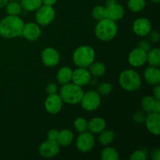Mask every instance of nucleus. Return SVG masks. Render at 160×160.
Returning <instances> with one entry per match:
<instances>
[{"label":"nucleus","mask_w":160,"mask_h":160,"mask_svg":"<svg viewBox=\"0 0 160 160\" xmlns=\"http://www.w3.org/2000/svg\"><path fill=\"white\" fill-rule=\"evenodd\" d=\"M24 23L20 16L7 15L0 20V36L9 39L21 37Z\"/></svg>","instance_id":"1"},{"label":"nucleus","mask_w":160,"mask_h":160,"mask_svg":"<svg viewBox=\"0 0 160 160\" xmlns=\"http://www.w3.org/2000/svg\"><path fill=\"white\" fill-rule=\"evenodd\" d=\"M118 26L117 22L108 18L98 21L95 28V34L98 39L102 42H109L117 37Z\"/></svg>","instance_id":"2"},{"label":"nucleus","mask_w":160,"mask_h":160,"mask_svg":"<svg viewBox=\"0 0 160 160\" xmlns=\"http://www.w3.org/2000/svg\"><path fill=\"white\" fill-rule=\"evenodd\" d=\"M142 84L141 75L134 69L123 70L119 76V84L127 92H135L138 90Z\"/></svg>","instance_id":"3"},{"label":"nucleus","mask_w":160,"mask_h":160,"mask_svg":"<svg viewBox=\"0 0 160 160\" xmlns=\"http://www.w3.org/2000/svg\"><path fill=\"white\" fill-rule=\"evenodd\" d=\"M84 92L82 87L70 82L61 85L58 94L63 102L69 105H77L80 103Z\"/></svg>","instance_id":"4"},{"label":"nucleus","mask_w":160,"mask_h":160,"mask_svg":"<svg viewBox=\"0 0 160 160\" xmlns=\"http://www.w3.org/2000/svg\"><path fill=\"white\" fill-rule=\"evenodd\" d=\"M95 60V51L90 45H81L73 53V62L77 67L88 68Z\"/></svg>","instance_id":"5"},{"label":"nucleus","mask_w":160,"mask_h":160,"mask_svg":"<svg viewBox=\"0 0 160 160\" xmlns=\"http://www.w3.org/2000/svg\"><path fill=\"white\" fill-rule=\"evenodd\" d=\"M102 103L101 95L97 91H88L84 92L82 98L80 101L81 107L87 112H93L99 108Z\"/></svg>","instance_id":"6"},{"label":"nucleus","mask_w":160,"mask_h":160,"mask_svg":"<svg viewBox=\"0 0 160 160\" xmlns=\"http://www.w3.org/2000/svg\"><path fill=\"white\" fill-rule=\"evenodd\" d=\"M56 18V10L53 6L42 4L35 11V21L40 26H47Z\"/></svg>","instance_id":"7"},{"label":"nucleus","mask_w":160,"mask_h":160,"mask_svg":"<svg viewBox=\"0 0 160 160\" xmlns=\"http://www.w3.org/2000/svg\"><path fill=\"white\" fill-rule=\"evenodd\" d=\"M95 145V138L93 134L86 131L80 133L76 139V147L81 152H88L93 149Z\"/></svg>","instance_id":"8"},{"label":"nucleus","mask_w":160,"mask_h":160,"mask_svg":"<svg viewBox=\"0 0 160 160\" xmlns=\"http://www.w3.org/2000/svg\"><path fill=\"white\" fill-rule=\"evenodd\" d=\"M60 145L57 141H44L38 147V153L42 157L45 159H51L57 156L60 152Z\"/></svg>","instance_id":"9"},{"label":"nucleus","mask_w":160,"mask_h":160,"mask_svg":"<svg viewBox=\"0 0 160 160\" xmlns=\"http://www.w3.org/2000/svg\"><path fill=\"white\" fill-rule=\"evenodd\" d=\"M42 62L45 67H54L59 64L60 61V55L59 52L52 47H47L45 48L41 54Z\"/></svg>","instance_id":"10"},{"label":"nucleus","mask_w":160,"mask_h":160,"mask_svg":"<svg viewBox=\"0 0 160 160\" xmlns=\"http://www.w3.org/2000/svg\"><path fill=\"white\" fill-rule=\"evenodd\" d=\"M63 103L62 98L57 93L54 95H48V97L45 98L44 106L48 113L55 115V114L59 113L62 110Z\"/></svg>","instance_id":"11"},{"label":"nucleus","mask_w":160,"mask_h":160,"mask_svg":"<svg viewBox=\"0 0 160 160\" xmlns=\"http://www.w3.org/2000/svg\"><path fill=\"white\" fill-rule=\"evenodd\" d=\"M21 36L28 42H35V41L38 40L42 36L41 26L34 22L24 23Z\"/></svg>","instance_id":"12"},{"label":"nucleus","mask_w":160,"mask_h":160,"mask_svg":"<svg viewBox=\"0 0 160 160\" xmlns=\"http://www.w3.org/2000/svg\"><path fill=\"white\" fill-rule=\"evenodd\" d=\"M152 23L148 19L145 17L137 18L132 23V31L136 35L139 37H146L152 31Z\"/></svg>","instance_id":"13"},{"label":"nucleus","mask_w":160,"mask_h":160,"mask_svg":"<svg viewBox=\"0 0 160 160\" xmlns=\"http://www.w3.org/2000/svg\"><path fill=\"white\" fill-rule=\"evenodd\" d=\"M92 75L88 69L84 67H77L73 70L71 82L81 87H84L91 82Z\"/></svg>","instance_id":"14"},{"label":"nucleus","mask_w":160,"mask_h":160,"mask_svg":"<svg viewBox=\"0 0 160 160\" xmlns=\"http://www.w3.org/2000/svg\"><path fill=\"white\" fill-rule=\"evenodd\" d=\"M145 127L150 134L155 136L160 134V112H149L145 116Z\"/></svg>","instance_id":"15"},{"label":"nucleus","mask_w":160,"mask_h":160,"mask_svg":"<svg viewBox=\"0 0 160 160\" xmlns=\"http://www.w3.org/2000/svg\"><path fill=\"white\" fill-rule=\"evenodd\" d=\"M128 60L131 67L138 68L146 63V52L137 47L130 52Z\"/></svg>","instance_id":"16"},{"label":"nucleus","mask_w":160,"mask_h":160,"mask_svg":"<svg viewBox=\"0 0 160 160\" xmlns=\"http://www.w3.org/2000/svg\"><path fill=\"white\" fill-rule=\"evenodd\" d=\"M106 8V18L112 21H118L123 18L125 15L124 7L121 4L116 2L110 6H105Z\"/></svg>","instance_id":"17"},{"label":"nucleus","mask_w":160,"mask_h":160,"mask_svg":"<svg viewBox=\"0 0 160 160\" xmlns=\"http://www.w3.org/2000/svg\"><path fill=\"white\" fill-rule=\"evenodd\" d=\"M141 107L145 112H160V101L152 95H145L141 101Z\"/></svg>","instance_id":"18"},{"label":"nucleus","mask_w":160,"mask_h":160,"mask_svg":"<svg viewBox=\"0 0 160 160\" xmlns=\"http://www.w3.org/2000/svg\"><path fill=\"white\" fill-rule=\"evenodd\" d=\"M144 80L147 84L150 85L156 86L160 84V70L158 67H146L143 73Z\"/></svg>","instance_id":"19"},{"label":"nucleus","mask_w":160,"mask_h":160,"mask_svg":"<svg viewBox=\"0 0 160 160\" xmlns=\"http://www.w3.org/2000/svg\"><path fill=\"white\" fill-rule=\"evenodd\" d=\"M106 128V121L100 117H94L88 121V131L92 134H98Z\"/></svg>","instance_id":"20"},{"label":"nucleus","mask_w":160,"mask_h":160,"mask_svg":"<svg viewBox=\"0 0 160 160\" xmlns=\"http://www.w3.org/2000/svg\"><path fill=\"white\" fill-rule=\"evenodd\" d=\"M72 75H73V70L70 67L64 66L59 69L56 73V80L58 84L60 85L71 82Z\"/></svg>","instance_id":"21"},{"label":"nucleus","mask_w":160,"mask_h":160,"mask_svg":"<svg viewBox=\"0 0 160 160\" xmlns=\"http://www.w3.org/2000/svg\"><path fill=\"white\" fill-rule=\"evenodd\" d=\"M73 139H74V134L70 130L62 129L59 131L57 142L60 146H68L73 142Z\"/></svg>","instance_id":"22"},{"label":"nucleus","mask_w":160,"mask_h":160,"mask_svg":"<svg viewBox=\"0 0 160 160\" xmlns=\"http://www.w3.org/2000/svg\"><path fill=\"white\" fill-rule=\"evenodd\" d=\"M115 132L112 130H108L106 128L104 131L98 134V140L102 145L106 146V145H109L110 144H112L115 140Z\"/></svg>","instance_id":"23"},{"label":"nucleus","mask_w":160,"mask_h":160,"mask_svg":"<svg viewBox=\"0 0 160 160\" xmlns=\"http://www.w3.org/2000/svg\"><path fill=\"white\" fill-rule=\"evenodd\" d=\"M146 62L149 66L159 67L160 65V49L159 48H152L146 52Z\"/></svg>","instance_id":"24"},{"label":"nucleus","mask_w":160,"mask_h":160,"mask_svg":"<svg viewBox=\"0 0 160 160\" xmlns=\"http://www.w3.org/2000/svg\"><path fill=\"white\" fill-rule=\"evenodd\" d=\"M88 70L91 75L95 78H100L106 74V67L104 63L101 62H95L94 61L88 67Z\"/></svg>","instance_id":"25"},{"label":"nucleus","mask_w":160,"mask_h":160,"mask_svg":"<svg viewBox=\"0 0 160 160\" xmlns=\"http://www.w3.org/2000/svg\"><path fill=\"white\" fill-rule=\"evenodd\" d=\"M100 158L102 160H119L120 155L116 148L106 145L101 151Z\"/></svg>","instance_id":"26"},{"label":"nucleus","mask_w":160,"mask_h":160,"mask_svg":"<svg viewBox=\"0 0 160 160\" xmlns=\"http://www.w3.org/2000/svg\"><path fill=\"white\" fill-rule=\"evenodd\" d=\"M5 7H6L7 15L20 16V14H21L23 11V7L20 2L9 1Z\"/></svg>","instance_id":"27"},{"label":"nucleus","mask_w":160,"mask_h":160,"mask_svg":"<svg viewBox=\"0 0 160 160\" xmlns=\"http://www.w3.org/2000/svg\"><path fill=\"white\" fill-rule=\"evenodd\" d=\"M23 9L28 12H35L42 5V0H20Z\"/></svg>","instance_id":"28"},{"label":"nucleus","mask_w":160,"mask_h":160,"mask_svg":"<svg viewBox=\"0 0 160 160\" xmlns=\"http://www.w3.org/2000/svg\"><path fill=\"white\" fill-rule=\"evenodd\" d=\"M146 6L145 0H128V7L132 12H140Z\"/></svg>","instance_id":"29"},{"label":"nucleus","mask_w":160,"mask_h":160,"mask_svg":"<svg viewBox=\"0 0 160 160\" xmlns=\"http://www.w3.org/2000/svg\"><path fill=\"white\" fill-rule=\"evenodd\" d=\"M73 128L78 133H82L88 131V120L84 117H78L73 121Z\"/></svg>","instance_id":"30"},{"label":"nucleus","mask_w":160,"mask_h":160,"mask_svg":"<svg viewBox=\"0 0 160 160\" xmlns=\"http://www.w3.org/2000/svg\"><path fill=\"white\" fill-rule=\"evenodd\" d=\"M92 16L97 21H99V20L106 18V8H105V6H101V5L95 6L92 10Z\"/></svg>","instance_id":"31"},{"label":"nucleus","mask_w":160,"mask_h":160,"mask_svg":"<svg viewBox=\"0 0 160 160\" xmlns=\"http://www.w3.org/2000/svg\"><path fill=\"white\" fill-rule=\"evenodd\" d=\"M112 92V85L109 82H102L98 84L97 88V92L100 95H109Z\"/></svg>","instance_id":"32"},{"label":"nucleus","mask_w":160,"mask_h":160,"mask_svg":"<svg viewBox=\"0 0 160 160\" xmlns=\"http://www.w3.org/2000/svg\"><path fill=\"white\" fill-rule=\"evenodd\" d=\"M147 159V154L143 150H136L131 153L130 156L131 160H145Z\"/></svg>","instance_id":"33"},{"label":"nucleus","mask_w":160,"mask_h":160,"mask_svg":"<svg viewBox=\"0 0 160 160\" xmlns=\"http://www.w3.org/2000/svg\"><path fill=\"white\" fill-rule=\"evenodd\" d=\"M145 119V112L142 111H138L135 113L133 114L132 120L137 124H141V123H144Z\"/></svg>","instance_id":"34"},{"label":"nucleus","mask_w":160,"mask_h":160,"mask_svg":"<svg viewBox=\"0 0 160 160\" xmlns=\"http://www.w3.org/2000/svg\"><path fill=\"white\" fill-rule=\"evenodd\" d=\"M59 86L57 84L54 82H50L47 84L46 88H45V92H46L47 95H54V94H57L59 92Z\"/></svg>","instance_id":"35"},{"label":"nucleus","mask_w":160,"mask_h":160,"mask_svg":"<svg viewBox=\"0 0 160 160\" xmlns=\"http://www.w3.org/2000/svg\"><path fill=\"white\" fill-rule=\"evenodd\" d=\"M138 48L147 52L152 48V44L148 39H141L138 44Z\"/></svg>","instance_id":"36"},{"label":"nucleus","mask_w":160,"mask_h":160,"mask_svg":"<svg viewBox=\"0 0 160 160\" xmlns=\"http://www.w3.org/2000/svg\"><path fill=\"white\" fill-rule=\"evenodd\" d=\"M146 37L151 43H157L160 40V34L157 31H151Z\"/></svg>","instance_id":"37"},{"label":"nucleus","mask_w":160,"mask_h":160,"mask_svg":"<svg viewBox=\"0 0 160 160\" xmlns=\"http://www.w3.org/2000/svg\"><path fill=\"white\" fill-rule=\"evenodd\" d=\"M59 131L57 129H51L47 133V139L51 141H57L58 135H59Z\"/></svg>","instance_id":"38"},{"label":"nucleus","mask_w":160,"mask_h":160,"mask_svg":"<svg viewBox=\"0 0 160 160\" xmlns=\"http://www.w3.org/2000/svg\"><path fill=\"white\" fill-rule=\"evenodd\" d=\"M153 96L156 98L157 100L160 101V85L157 84V85L154 86V89H153Z\"/></svg>","instance_id":"39"},{"label":"nucleus","mask_w":160,"mask_h":160,"mask_svg":"<svg viewBox=\"0 0 160 160\" xmlns=\"http://www.w3.org/2000/svg\"><path fill=\"white\" fill-rule=\"evenodd\" d=\"M152 159L153 160H160V149L159 148H156L152 153Z\"/></svg>","instance_id":"40"},{"label":"nucleus","mask_w":160,"mask_h":160,"mask_svg":"<svg viewBox=\"0 0 160 160\" xmlns=\"http://www.w3.org/2000/svg\"><path fill=\"white\" fill-rule=\"evenodd\" d=\"M42 4L46 5V6H53L56 3L57 0H42Z\"/></svg>","instance_id":"41"},{"label":"nucleus","mask_w":160,"mask_h":160,"mask_svg":"<svg viewBox=\"0 0 160 160\" xmlns=\"http://www.w3.org/2000/svg\"><path fill=\"white\" fill-rule=\"evenodd\" d=\"M9 0H0V8H3L6 6Z\"/></svg>","instance_id":"42"},{"label":"nucleus","mask_w":160,"mask_h":160,"mask_svg":"<svg viewBox=\"0 0 160 160\" xmlns=\"http://www.w3.org/2000/svg\"><path fill=\"white\" fill-rule=\"evenodd\" d=\"M116 2H117V0H106V5H105V6H110V5L114 4Z\"/></svg>","instance_id":"43"},{"label":"nucleus","mask_w":160,"mask_h":160,"mask_svg":"<svg viewBox=\"0 0 160 160\" xmlns=\"http://www.w3.org/2000/svg\"><path fill=\"white\" fill-rule=\"evenodd\" d=\"M151 1L154 3H159L160 2V0H151Z\"/></svg>","instance_id":"44"},{"label":"nucleus","mask_w":160,"mask_h":160,"mask_svg":"<svg viewBox=\"0 0 160 160\" xmlns=\"http://www.w3.org/2000/svg\"><path fill=\"white\" fill-rule=\"evenodd\" d=\"M9 1H14V2H20V0H9Z\"/></svg>","instance_id":"45"}]
</instances>
